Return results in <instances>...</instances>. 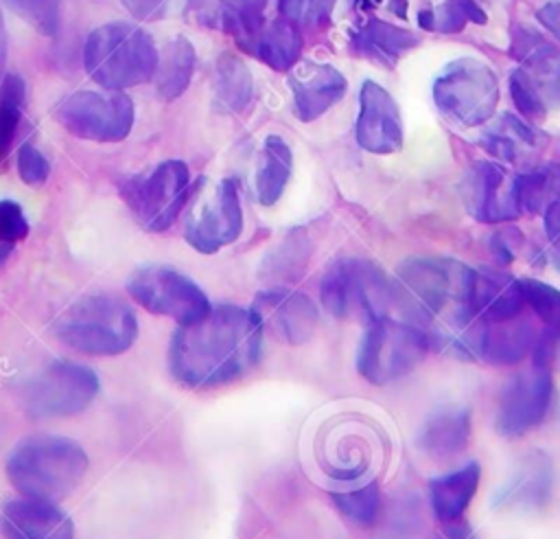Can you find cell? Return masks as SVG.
<instances>
[{
  "mask_svg": "<svg viewBox=\"0 0 560 539\" xmlns=\"http://www.w3.org/2000/svg\"><path fill=\"white\" fill-rule=\"evenodd\" d=\"M262 324L252 309L221 305L192 324H179L168 366L186 388H217L241 379L260 359Z\"/></svg>",
  "mask_w": 560,
  "mask_h": 539,
  "instance_id": "6da1fadb",
  "label": "cell"
},
{
  "mask_svg": "<svg viewBox=\"0 0 560 539\" xmlns=\"http://www.w3.org/2000/svg\"><path fill=\"white\" fill-rule=\"evenodd\" d=\"M85 449L68 438L39 434L20 440L7 458V478L24 497L61 500L88 471Z\"/></svg>",
  "mask_w": 560,
  "mask_h": 539,
  "instance_id": "7a4b0ae2",
  "label": "cell"
},
{
  "mask_svg": "<svg viewBox=\"0 0 560 539\" xmlns=\"http://www.w3.org/2000/svg\"><path fill=\"white\" fill-rule=\"evenodd\" d=\"M158 61L153 37L127 22L96 26L83 46V66L105 90H125L153 79Z\"/></svg>",
  "mask_w": 560,
  "mask_h": 539,
  "instance_id": "3957f363",
  "label": "cell"
},
{
  "mask_svg": "<svg viewBox=\"0 0 560 539\" xmlns=\"http://www.w3.org/2000/svg\"><path fill=\"white\" fill-rule=\"evenodd\" d=\"M470 267L451 259L413 256L398 265L394 280V307L407 322L424 326L429 324L448 300L455 307H464L468 300Z\"/></svg>",
  "mask_w": 560,
  "mask_h": 539,
  "instance_id": "277c9868",
  "label": "cell"
},
{
  "mask_svg": "<svg viewBox=\"0 0 560 539\" xmlns=\"http://www.w3.org/2000/svg\"><path fill=\"white\" fill-rule=\"evenodd\" d=\"M55 335L83 355L112 357L125 353L136 342L138 318L116 296H83L57 318Z\"/></svg>",
  "mask_w": 560,
  "mask_h": 539,
  "instance_id": "5b68a950",
  "label": "cell"
},
{
  "mask_svg": "<svg viewBox=\"0 0 560 539\" xmlns=\"http://www.w3.org/2000/svg\"><path fill=\"white\" fill-rule=\"evenodd\" d=\"M322 305L341 320H359L365 326L387 318L394 307V280L374 263L341 259L328 267L319 285Z\"/></svg>",
  "mask_w": 560,
  "mask_h": 539,
  "instance_id": "8992f818",
  "label": "cell"
},
{
  "mask_svg": "<svg viewBox=\"0 0 560 539\" xmlns=\"http://www.w3.org/2000/svg\"><path fill=\"white\" fill-rule=\"evenodd\" d=\"M433 348L435 335L424 326L387 316L368 324L357 351V370L365 381L385 386L409 375Z\"/></svg>",
  "mask_w": 560,
  "mask_h": 539,
  "instance_id": "52a82bcc",
  "label": "cell"
},
{
  "mask_svg": "<svg viewBox=\"0 0 560 539\" xmlns=\"http://www.w3.org/2000/svg\"><path fill=\"white\" fill-rule=\"evenodd\" d=\"M433 101L453 123L462 127H477L486 123L497 107V74L481 59L459 57L433 81Z\"/></svg>",
  "mask_w": 560,
  "mask_h": 539,
  "instance_id": "ba28073f",
  "label": "cell"
},
{
  "mask_svg": "<svg viewBox=\"0 0 560 539\" xmlns=\"http://www.w3.org/2000/svg\"><path fill=\"white\" fill-rule=\"evenodd\" d=\"M120 195L144 230L162 232L175 223L190 195L188 167L182 160H164L149 173L120 182Z\"/></svg>",
  "mask_w": 560,
  "mask_h": 539,
  "instance_id": "9c48e42d",
  "label": "cell"
},
{
  "mask_svg": "<svg viewBox=\"0 0 560 539\" xmlns=\"http://www.w3.org/2000/svg\"><path fill=\"white\" fill-rule=\"evenodd\" d=\"M127 294L147 311L173 318L177 324H192L212 311L203 289L166 265H144L131 272Z\"/></svg>",
  "mask_w": 560,
  "mask_h": 539,
  "instance_id": "30bf717a",
  "label": "cell"
},
{
  "mask_svg": "<svg viewBox=\"0 0 560 539\" xmlns=\"http://www.w3.org/2000/svg\"><path fill=\"white\" fill-rule=\"evenodd\" d=\"M55 118L77 138L118 142L133 127V101L120 90H79L57 105Z\"/></svg>",
  "mask_w": 560,
  "mask_h": 539,
  "instance_id": "8fae6325",
  "label": "cell"
},
{
  "mask_svg": "<svg viewBox=\"0 0 560 539\" xmlns=\"http://www.w3.org/2000/svg\"><path fill=\"white\" fill-rule=\"evenodd\" d=\"M98 392L90 366L57 359L42 368L24 388V410L33 418L72 416L83 412Z\"/></svg>",
  "mask_w": 560,
  "mask_h": 539,
  "instance_id": "7c38bea8",
  "label": "cell"
},
{
  "mask_svg": "<svg viewBox=\"0 0 560 539\" xmlns=\"http://www.w3.org/2000/svg\"><path fill=\"white\" fill-rule=\"evenodd\" d=\"M241 230L243 208L234 177H223L210 188L197 191L184 226V237L197 252L214 254L236 241Z\"/></svg>",
  "mask_w": 560,
  "mask_h": 539,
  "instance_id": "4fadbf2b",
  "label": "cell"
},
{
  "mask_svg": "<svg viewBox=\"0 0 560 539\" xmlns=\"http://www.w3.org/2000/svg\"><path fill=\"white\" fill-rule=\"evenodd\" d=\"M553 405V377L549 368L534 366L505 383L494 414V429L518 438L538 427Z\"/></svg>",
  "mask_w": 560,
  "mask_h": 539,
  "instance_id": "5bb4252c",
  "label": "cell"
},
{
  "mask_svg": "<svg viewBox=\"0 0 560 539\" xmlns=\"http://www.w3.org/2000/svg\"><path fill=\"white\" fill-rule=\"evenodd\" d=\"M256 318L276 340L284 344H304L317 324V307L315 302L300 294L284 287H273L260 291L252 307Z\"/></svg>",
  "mask_w": 560,
  "mask_h": 539,
  "instance_id": "9a60e30c",
  "label": "cell"
},
{
  "mask_svg": "<svg viewBox=\"0 0 560 539\" xmlns=\"http://www.w3.org/2000/svg\"><path fill=\"white\" fill-rule=\"evenodd\" d=\"M462 191L468 213L481 223L512 221L521 215L514 180L494 162L479 160L470 164Z\"/></svg>",
  "mask_w": 560,
  "mask_h": 539,
  "instance_id": "2e32d148",
  "label": "cell"
},
{
  "mask_svg": "<svg viewBox=\"0 0 560 539\" xmlns=\"http://www.w3.org/2000/svg\"><path fill=\"white\" fill-rule=\"evenodd\" d=\"M357 142L370 153H394L402 147V121L392 94L376 81H363L359 92Z\"/></svg>",
  "mask_w": 560,
  "mask_h": 539,
  "instance_id": "e0dca14e",
  "label": "cell"
},
{
  "mask_svg": "<svg viewBox=\"0 0 560 539\" xmlns=\"http://www.w3.org/2000/svg\"><path fill=\"white\" fill-rule=\"evenodd\" d=\"M525 307L518 278L499 270H475L468 300L464 307H455V311L483 322H501L521 316Z\"/></svg>",
  "mask_w": 560,
  "mask_h": 539,
  "instance_id": "ac0fdd59",
  "label": "cell"
},
{
  "mask_svg": "<svg viewBox=\"0 0 560 539\" xmlns=\"http://www.w3.org/2000/svg\"><path fill=\"white\" fill-rule=\"evenodd\" d=\"M4 539H74L72 519L48 500L20 497L0 511Z\"/></svg>",
  "mask_w": 560,
  "mask_h": 539,
  "instance_id": "d6986e66",
  "label": "cell"
},
{
  "mask_svg": "<svg viewBox=\"0 0 560 539\" xmlns=\"http://www.w3.org/2000/svg\"><path fill=\"white\" fill-rule=\"evenodd\" d=\"M289 85L295 116L302 123H311L346 94L348 81L337 68L328 64L306 61L293 70Z\"/></svg>",
  "mask_w": 560,
  "mask_h": 539,
  "instance_id": "ffe728a7",
  "label": "cell"
},
{
  "mask_svg": "<svg viewBox=\"0 0 560 539\" xmlns=\"http://www.w3.org/2000/svg\"><path fill=\"white\" fill-rule=\"evenodd\" d=\"M538 329L534 322L521 313L501 322H483L477 333L475 359L492 366H514L532 355Z\"/></svg>",
  "mask_w": 560,
  "mask_h": 539,
  "instance_id": "44dd1931",
  "label": "cell"
},
{
  "mask_svg": "<svg viewBox=\"0 0 560 539\" xmlns=\"http://www.w3.org/2000/svg\"><path fill=\"white\" fill-rule=\"evenodd\" d=\"M551 462L545 454H527L514 473L494 491L492 506L499 511L542 508L551 495Z\"/></svg>",
  "mask_w": 560,
  "mask_h": 539,
  "instance_id": "7402d4cb",
  "label": "cell"
},
{
  "mask_svg": "<svg viewBox=\"0 0 560 539\" xmlns=\"http://www.w3.org/2000/svg\"><path fill=\"white\" fill-rule=\"evenodd\" d=\"M472 434L470 412L459 405L440 408L429 414L418 432V449L433 460L457 458L466 451Z\"/></svg>",
  "mask_w": 560,
  "mask_h": 539,
  "instance_id": "603a6c76",
  "label": "cell"
},
{
  "mask_svg": "<svg viewBox=\"0 0 560 539\" xmlns=\"http://www.w3.org/2000/svg\"><path fill=\"white\" fill-rule=\"evenodd\" d=\"M479 482H481V467L475 460L446 475L431 480L429 500L438 521L444 524V521L462 519L479 489Z\"/></svg>",
  "mask_w": 560,
  "mask_h": 539,
  "instance_id": "cb8c5ba5",
  "label": "cell"
},
{
  "mask_svg": "<svg viewBox=\"0 0 560 539\" xmlns=\"http://www.w3.org/2000/svg\"><path fill=\"white\" fill-rule=\"evenodd\" d=\"M416 44H418V37L411 31L398 28L383 20H368L350 37V50L354 55L389 68L400 59V55L411 50Z\"/></svg>",
  "mask_w": 560,
  "mask_h": 539,
  "instance_id": "d4e9b609",
  "label": "cell"
},
{
  "mask_svg": "<svg viewBox=\"0 0 560 539\" xmlns=\"http://www.w3.org/2000/svg\"><path fill=\"white\" fill-rule=\"evenodd\" d=\"M254 96V79L249 68L234 53H223L214 64L212 107L221 114H241Z\"/></svg>",
  "mask_w": 560,
  "mask_h": 539,
  "instance_id": "484cf974",
  "label": "cell"
},
{
  "mask_svg": "<svg viewBox=\"0 0 560 539\" xmlns=\"http://www.w3.org/2000/svg\"><path fill=\"white\" fill-rule=\"evenodd\" d=\"M195 46L188 37L175 35L162 50L155 79V92L162 101H175L186 92L195 72Z\"/></svg>",
  "mask_w": 560,
  "mask_h": 539,
  "instance_id": "4316f807",
  "label": "cell"
},
{
  "mask_svg": "<svg viewBox=\"0 0 560 539\" xmlns=\"http://www.w3.org/2000/svg\"><path fill=\"white\" fill-rule=\"evenodd\" d=\"M293 153L291 147L276 134L262 140L258 169H256V197L262 206H271L284 193L291 177Z\"/></svg>",
  "mask_w": 560,
  "mask_h": 539,
  "instance_id": "83f0119b",
  "label": "cell"
},
{
  "mask_svg": "<svg viewBox=\"0 0 560 539\" xmlns=\"http://www.w3.org/2000/svg\"><path fill=\"white\" fill-rule=\"evenodd\" d=\"M252 53L262 64H267L269 68H273L278 72L291 70L302 55L300 26L295 22H291L289 18H282V15L276 18L273 22L265 24Z\"/></svg>",
  "mask_w": 560,
  "mask_h": 539,
  "instance_id": "f1b7e54d",
  "label": "cell"
},
{
  "mask_svg": "<svg viewBox=\"0 0 560 539\" xmlns=\"http://www.w3.org/2000/svg\"><path fill=\"white\" fill-rule=\"evenodd\" d=\"M514 191L521 213H545L551 202L560 199V167L547 164L521 173L518 177H514Z\"/></svg>",
  "mask_w": 560,
  "mask_h": 539,
  "instance_id": "f546056e",
  "label": "cell"
},
{
  "mask_svg": "<svg viewBox=\"0 0 560 539\" xmlns=\"http://www.w3.org/2000/svg\"><path fill=\"white\" fill-rule=\"evenodd\" d=\"M269 0H225L221 7V26L245 50H254V44L265 28V9Z\"/></svg>",
  "mask_w": 560,
  "mask_h": 539,
  "instance_id": "4dcf8cb0",
  "label": "cell"
},
{
  "mask_svg": "<svg viewBox=\"0 0 560 539\" xmlns=\"http://www.w3.org/2000/svg\"><path fill=\"white\" fill-rule=\"evenodd\" d=\"M470 22L486 24V11L475 0H444L435 9L418 13V24L427 31L459 33Z\"/></svg>",
  "mask_w": 560,
  "mask_h": 539,
  "instance_id": "1f68e13d",
  "label": "cell"
},
{
  "mask_svg": "<svg viewBox=\"0 0 560 539\" xmlns=\"http://www.w3.org/2000/svg\"><path fill=\"white\" fill-rule=\"evenodd\" d=\"M536 136L532 127H527L521 118L512 114H503L494 127L483 131L481 145L501 160H514L518 153V145H534Z\"/></svg>",
  "mask_w": 560,
  "mask_h": 539,
  "instance_id": "d6a6232c",
  "label": "cell"
},
{
  "mask_svg": "<svg viewBox=\"0 0 560 539\" xmlns=\"http://www.w3.org/2000/svg\"><path fill=\"white\" fill-rule=\"evenodd\" d=\"M332 502L337 506V511L352 524L357 526H374L381 517V506H383V497L378 491L376 482H368L359 489L352 491H341V493H332Z\"/></svg>",
  "mask_w": 560,
  "mask_h": 539,
  "instance_id": "836d02e7",
  "label": "cell"
},
{
  "mask_svg": "<svg viewBox=\"0 0 560 539\" xmlns=\"http://www.w3.org/2000/svg\"><path fill=\"white\" fill-rule=\"evenodd\" d=\"M308 261V241L300 232H291L262 263V276L293 280L302 274Z\"/></svg>",
  "mask_w": 560,
  "mask_h": 539,
  "instance_id": "e575fe53",
  "label": "cell"
},
{
  "mask_svg": "<svg viewBox=\"0 0 560 539\" xmlns=\"http://www.w3.org/2000/svg\"><path fill=\"white\" fill-rule=\"evenodd\" d=\"M26 85L18 74H7L0 81V162L9 153L20 125Z\"/></svg>",
  "mask_w": 560,
  "mask_h": 539,
  "instance_id": "d590c367",
  "label": "cell"
},
{
  "mask_svg": "<svg viewBox=\"0 0 560 539\" xmlns=\"http://www.w3.org/2000/svg\"><path fill=\"white\" fill-rule=\"evenodd\" d=\"M523 68L545 110L560 107V53L553 48L527 61Z\"/></svg>",
  "mask_w": 560,
  "mask_h": 539,
  "instance_id": "8d00e7d4",
  "label": "cell"
},
{
  "mask_svg": "<svg viewBox=\"0 0 560 539\" xmlns=\"http://www.w3.org/2000/svg\"><path fill=\"white\" fill-rule=\"evenodd\" d=\"M4 4L42 35H55L59 28L61 0H4Z\"/></svg>",
  "mask_w": 560,
  "mask_h": 539,
  "instance_id": "74e56055",
  "label": "cell"
},
{
  "mask_svg": "<svg viewBox=\"0 0 560 539\" xmlns=\"http://www.w3.org/2000/svg\"><path fill=\"white\" fill-rule=\"evenodd\" d=\"M525 305L545 322V326L560 329V289L536 278L521 280Z\"/></svg>",
  "mask_w": 560,
  "mask_h": 539,
  "instance_id": "f35d334b",
  "label": "cell"
},
{
  "mask_svg": "<svg viewBox=\"0 0 560 539\" xmlns=\"http://www.w3.org/2000/svg\"><path fill=\"white\" fill-rule=\"evenodd\" d=\"M337 0H278L282 18H289L298 26H324L332 13Z\"/></svg>",
  "mask_w": 560,
  "mask_h": 539,
  "instance_id": "ab89813d",
  "label": "cell"
},
{
  "mask_svg": "<svg viewBox=\"0 0 560 539\" xmlns=\"http://www.w3.org/2000/svg\"><path fill=\"white\" fill-rule=\"evenodd\" d=\"M510 94H512V101H514L516 110L525 118H542L547 114V110H545L542 101L538 99L525 68H516L510 74Z\"/></svg>",
  "mask_w": 560,
  "mask_h": 539,
  "instance_id": "60d3db41",
  "label": "cell"
},
{
  "mask_svg": "<svg viewBox=\"0 0 560 539\" xmlns=\"http://www.w3.org/2000/svg\"><path fill=\"white\" fill-rule=\"evenodd\" d=\"M18 173H20V180L24 184L42 186L48 180L50 164H48V160L44 158V153L37 147L26 142L18 151Z\"/></svg>",
  "mask_w": 560,
  "mask_h": 539,
  "instance_id": "b9f144b4",
  "label": "cell"
},
{
  "mask_svg": "<svg viewBox=\"0 0 560 539\" xmlns=\"http://www.w3.org/2000/svg\"><path fill=\"white\" fill-rule=\"evenodd\" d=\"M28 234V219L13 199H0V243L15 245Z\"/></svg>",
  "mask_w": 560,
  "mask_h": 539,
  "instance_id": "7bdbcfd3",
  "label": "cell"
},
{
  "mask_svg": "<svg viewBox=\"0 0 560 539\" xmlns=\"http://www.w3.org/2000/svg\"><path fill=\"white\" fill-rule=\"evenodd\" d=\"M521 241H523L521 232L510 226L490 237V252L497 259V263L505 265V263L514 261V254H516V248L521 245Z\"/></svg>",
  "mask_w": 560,
  "mask_h": 539,
  "instance_id": "ee69618b",
  "label": "cell"
},
{
  "mask_svg": "<svg viewBox=\"0 0 560 539\" xmlns=\"http://www.w3.org/2000/svg\"><path fill=\"white\" fill-rule=\"evenodd\" d=\"M120 2L133 18L142 22L160 20L166 11V0H120Z\"/></svg>",
  "mask_w": 560,
  "mask_h": 539,
  "instance_id": "f6af8a7d",
  "label": "cell"
},
{
  "mask_svg": "<svg viewBox=\"0 0 560 539\" xmlns=\"http://www.w3.org/2000/svg\"><path fill=\"white\" fill-rule=\"evenodd\" d=\"M431 539H477V535L468 521L455 519V521L440 524V528L433 532Z\"/></svg>",
  "mask_w": 560,
  "mask_h": 539,
  "instance_id": "bcb514c9",
  "label": "cell"
},
{
  "mask_svg": "<svg viewBox=\"0 0 560 539\" xmlns=\"http://www.w3.org/2000/svg\"><path fill=\"white\" fill-rule=\"evenodd\" d=\"M536 18H538V22H540L551 35H556V37L560 39V0H551V2H547L545 7H540L538 13H536Z\"/></svg>",
  "mask_w": 560,
  "mask_h": 539,
  "instance_id": "7dc6e473",
  "label": "cell"
},
{
  "mask_svg": "<svg viewBox=\"0 0 560 539\" xmlns=\"http://www.w3.org/2000/svg\"><path fill=\"white\" fill-rule=\"evenodd\" d=\"M551 261H553L556 270H560V241H556V243L551 245Z\"/></svg>",
  "mask_w": 560,
  "mask_h": 539,
  "instance_id": "c3c4849f",
  "label": "cell"
},
{
  "mask_svg": "<svg viewBox=\"0 0 560 539\" xmlns=\"http://www.w3.org/2000/svg\"><path fill=\"white\" fill-rule=\"evenodd\" d=\"M11 250H13V245H11V243H0V267H2V265H4V261L9 259Z\"/></svg>",
  "mask_w": 560,
  "mask_h": 539,
  "instance_id": "681fc988",
  "label": "cell"
},
{
  "mask_svg": "<svg viewBox=\"0 0 560 539\" xmlns=\"http://www.w3.org/2000/svg\"><path fill=\"white\" fill-rule=\"evenodd\" d=\"M203 4V0H188V7L190 9H195V7H201Z\"/></svg>",
  "mask_w": 560,
  "mask_h": 539,
  "instance_id": "f907efd6",
  "label": "cell"
}]
</instances>
